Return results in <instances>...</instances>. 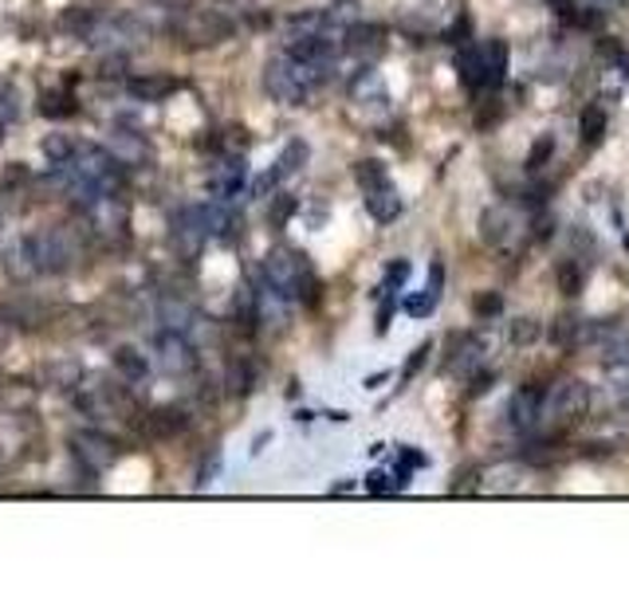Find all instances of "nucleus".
<instances>
[{
    "mask_svg": "<svg viewBox=\"0 0 629 589\" xmlns=\"http://www.w3.org/2000/svg\"><path fill=\"white\" fill-rule=\"evenodd\" d=\"M323 79H327V68L307 63V59L291 56V51L272 56L268 59V68H264L268 94H272L276 102H283V107H303V102L323 87Z\"/></svg>",
    "mask_w": 629,
    "mask_h": 589,
    "instance_id": "1",
    "label": "nucleus"
},
{
    "mask_svg": "<svg viewBox=\"0 0 629 589\" xmlns=\"http://www.w3.org/2000/svg\"><path fill=\"white\" fill-rule=\"evenodd\" d=\"M457 71L468 91H496L508 79V43L503 40L468 43L457 56Z\"/></svg>",
    "mask_w": 629,
    "mask_h": 589,
    "instance_id": "2",
    "label": "nucleus"
},
{
    "mask_svg": "<svg viewBox=\"0 0 629 589\" xmlns=\"http://www.w3.org/2000/svg\"><path fill=\"white\" fill-rule=\"evenodd\" d=\"M264 283L272 287L276 294H283L288 303L311 294L314 279H311V268H307V256L291 252V248H272V252L264 256Z\"/></svg>",
    "mask_w": 629,
    "mask_h": 589,
    "instance_id": "3",
    "label": "nucleus"
},
{
    "mask_svg": "<svg viewBox=\"0 0 629 589\" xmlns=\"http://www.w3.org/2000/svg\"><path fill=\"white\" fill-rule=\"evenodd\" d=\"M358 186H362V197H366V212L378 220V224H390V220L401 217V193L398 186L390 181L382 161H358L355 169Z\"/></svg>",
    "mask_w": 629,
    "mask_h": 589,
    "instance_id": "4",
    "label": "nucleus"
},
{
    "mask_svg": "<svg viewBox=\"0 0 629 589\" xmlns=\"http://www.w3.org/2000/svg\"><path fill=\"white\" fill-rule=\"evenodd\" d=\"M173 36L193 48H213V43L229 40L232 24L221 17V12H209V9H178V20H173Z\"/></svg>",
    "mask_w": 629,
    "mask_h": 589,
    "instance_id": "5",
    "label": "nucleus"
},
{
    "mask_svg": "<svg viewBox=\"0 0 629 589\" xmlns=\"http://www.w3.org/2000/svg\"><path fill=\"white\" fill-rule=\"evenodd\" d=\"M36 256H40V271L43 276H63L79 263V240L68 232V228H48V232L32 236Z\"/></svg>",
    "mask_w": 629,
    "mask_h": 589,
    "instance_id": "6",
    "label": "nucleus"
},
{
    "mask_svg": "<svg viewBox=\"0 0 629 589\" xmlns=\"http://www.w3.org/2000/svg\"><path fill=\"white\" fill-rule=\"evenodd\" d=\"M153 353H158L162 373H170V378H186V373L197 370V346L186 330L162 327V335L153 338Z\"/></svg>",
    "mask_w": 629,
    "mask_h": 589,
    "instance_id": "7",
    "label": "nucleus"
},
{
    "mask_svg": "<svg viewBox=\"0 0 629 589\" xmlns=\"http://www.w3.org/2000/svg\"><path fill=\"white\" fill-rule=\"evenodd\" d=\"M587 409H590V389L582 386V381H559L555 386V393H547V401H543V417H555V421H562V425H575V421H582L587 417Z\"/></svg>",
    "mask_w": 629,
    "mask_h": 589,
    "instance_id": "8",
    "label": "nucleus"
},
{
    "mask_svg": "<svg viewBox=\"0 0 629 589\" xmlns=\"http://www.w3.org/2000/svg\"><path fill=\"white\" fill-rule=\"evenodd\" d=\"M519 212L508 209V204H496V209L485 212V220H480V236H485V244L500 248V252H508L511 244L519 240Z\"/></svg>",
    "mask_w": 629,
    "mask_h": 589,
    "instance_id": "9",
    "label": "nucleus"
},
{
    "mask_svg": "<svg viewBox=\"0 0 629 589\" xmlns=\"http://www.w3.org/2000/svg\"><path fill=\"white\" fill-rule=\"evenodd\" d=\"M244 186H248V161L240 158V153L221 158L213 166V173H209V193H213L217 201H232Z\"/></svg>",
    "mask_w": 629,
    "mask_h": 589,
    "instance_id": "10",
    "label": "nucleus"
},
{
    "mask_svg": "<svg viewBox=\"0 0 629 589\" xmlns=\"http://www.w3.org/2000/svg\"><path fill=\"white\" fill-rule=\"evenodd\" d=\"M4 276H9L12 283H28V279L43 276L32 236H20V240H12V244L4 248Z\"/></svg>",
    "mask_w": 629,
    "mask_h": 589,
    "instance_id": "11",
    "label": "nucleus"
},
{
    "mask_svg": "<svg viewBox=\"0 0 629 589\" xmlns=\"http://www.w3.org/2000/svg\"><path fill=\"white\" fill-rule=\"evenodd\" d=\"M543 401L547 393H539V389H519L516 397H511L508 405V425L516 432H531L539 421H543Z\"/></svg>",
    "mask_w": 629,
    "mask_h": 589,
    "instance_id": "12",
    "label": "nucleus"
},
{
    "mask_svg": "<svg viewBox=\"0 0 629 589\" xmlns=\"http://www.w3.org/2000/svg\"><path fill=\"white\" fill-rule=\"evenodd\" d=\"M76 456L83 463H91L94 471H102V468H111L114 463V456H119V448L111 445V440L102 437V432H76Z\"/></svg>",
    "mask_w": 629,
    "mask_h": 589,
    "instance_id": "13",
    "label": "nucleus"
},
{
    "mask_svg": "<svg viewBox=\"0 0 629 589\" xmlns=\"http://www.w3.org/2000/svg\"><path fill=\"white\" fill-rule=\"evenodd\" d=\"M209 240L201 228V217H197V204H189V209H181L178 217H173V244L181 248V252L193 260L197 252H201V244Z\"/></svg>",
    "mask_w": 629,
    "mask_h": 589,
    "instance_id": "14",
    "label": "nucleus"
},
{
    "mask_svg": "<svg viewBox=\"0 0 629 589\" xmlns=\"http://www.w3.org/2000/svg\"><path fill=\"white\" fill-rule=\"evenodd\" d=\"M307 161V142H288L283 146V153L280 158H276V169H268V177L264 181H260V189H256V193H268V189H276L283 181V177H291V173H299V166H303Z\"/></svg>",
    "mask_w": 629,
    "mask_h": 589,
    "instance_id": "15",
    "label": "nucleus"
},
{
    "mask_svg": "<svg viewBox=\"0 0 629 589\" xmlns=\"http://www.w3.org/2000/svg\"><path fill=\"white\" fill-rule=\"evenodd\" d=\"M127 91H130V99H138V102H162L178 91V79L173 76H134V79H127Z\"/></svg>",
    "mask_w": 629,
    "mask_h": 589,
    "instance_id": "16",
    "label": "nucleus"
},
{
    "mask_svg": "<svg viewBox=\"0 0 629 589\" xmlns=\"http://www.w3.org/2000/svg\"><path fill=\"white\" fill-rule=\"evenodd\" d=\"M441 283H445V268H441V263H433V271H429V283L421 287L417 294H409L406 311L413 315V319H426V315H433L437 299H441Z\"/></svg>",
    "mask_w": 629,
    "mask_h": 589,
    "instance_id": "17",
    "label": "nucleus"
},
{
    "mask_svg": "<svg viewBox=\"0 0 629 589\" xmlns=\"http://www.w3.org/2000/svg\"><path fill=\"white\" fill-rule=\"evenodd\" d=\"M114 366H119V373L127 381H142L146 370H150V366H146V353H138L134 346H122V350L114 353Z\"/></svg>",
    "mask_w": 629,
    "mask_h": 589,
    "instance_id": "18",
    "label": "nucleus"
},
{
    "mask_svg": "<svg viewBox=\"0 0 629 589\" xmlns=\"http://www.w3.org/2000/svg\"><path fill=\"white\" fill-rule=\"evenodd\" d=\"M71 150H76V142H68V138H63V134L43 138V158H48L51 166H63V161L71 158Z\"/></svg>",
    "mask_w": 629,
    "mask_h": 589,
    "instance_id": "19",
    "label": "nucleus"
},
{
    "mask_svg": "<svg viewBox=\"0 0 629 589\" xmlns=\"http://www.w3.org/2000/svg\"><path fill=\"white\" fill-rule=\"evenodd\" d=\"M610 389H613V397H618L621 409H629V362H621L618 370H613Z\"/></svg>",
    "mask_w": 629,
    "mask_h": 589,
    "instance_id": "20",
    "label": "nucleus"
},
{
    "mask_svg": "<svg viewBox=\"0 0 629 589\" xmlns=\"http://www.w3.org/2000/svg\"><path fill=\"white\" fill-rule=\"evenodd\" d=\"M562 291H570V294H579V287H582V271L575 268V263H567V268H562Z\"/></svg>",
    "mask_w": 629,
    "mask_h": 589,
    "instance_id": "21",
    "label": "nucleus"
},
{
    "mask_svg": "<svg viewBox=\"0 0 629 589\" xmlns=\"http://www.w3.org/2000/svg\"><path fill=\"white\" fill-rule=\"evenodd\" d=\"M224 4H252V0H224Z\"/></svg>",
    "mask_w": 629,
    "mask_h": 589,
    "instance_id": "22",
    "label": "nucleus"
},
{
    "mask_svg": "<svg viewBox=\"0 0 629 589\" xmlns=\"http://www.w3.org/2000/svg\"><path fill=\"white\" fill-rule=\"evenodd\" d=\"M0 142H4V122H0Z\"/></svg>",
    "mask_w": 629,
    "mask_h": 589,
    "instance_id": "23",
    "label": "nucleus"
}]
</instances>
